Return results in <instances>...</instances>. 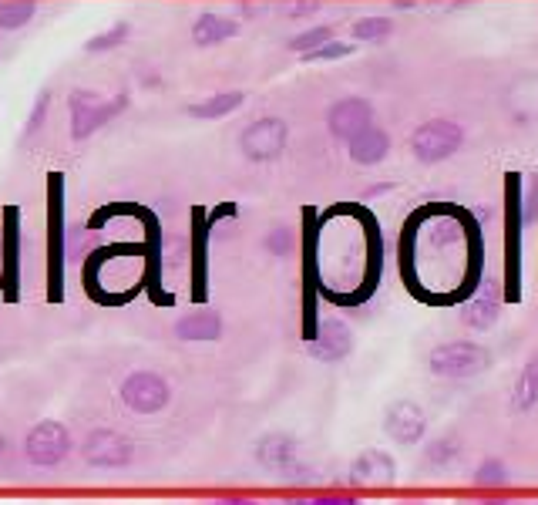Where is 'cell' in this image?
<instances>
[{
  "label": "cell",
  "instance_id": "cell-10",
  "mask_svg": "<svg viewBox=\"0 0 538 505\" xmlns=\"http://www.w3.org/2000/svg\"><path fill=\"white\" fill-rule=\"evenodd\" d=\"M428 364L434 374H441V378H471V374H478L481 367L488 364V354L471 341H448V344L434 347Z\"/></svg>",
  "mask_w": 538,
  "mask_h": 505
},
{
  "label": "cell",
  "instance_id": "cell-18",
  "mask_svg": "<svg viewBox=\"0 0 538 505\" xmlns=\"http://www.w3.org/2000/svg\"><path fill=\"white\" fill-rule=\"evenodd\" d=\"M236 34H239V24L233 21V17L216 14V11H206L192 21V41H196L199 48H216V44L233 41Z\"/></svg>",
  "mask_w": 538,
  "mask_h": 505
},
{
  "label": "cell",
  "instance_id": "cell-32",
  "mask_svg": "<svg viewBox=\"0 0 538 505\" xmlns=\"http://www.w3.org/2000/svg\"><path fill=\"white\" fill-rule=\"evenodd\" d=\"M219 505H256V502H246V499H226V502H219Z\"/></svg>",
  "mask_w": 538,
  "mask_h": 505
},
{
  "label": "cell",
  "instance_id": "cell-17",
  "mask_svg": "<svg viewBox=\"0 0 538 505\" xmlns=\"http://www.w3.org/2000/svg\"><path fill=\"white\" fill-rule=\"evenodd\" d=\"M343 145H347L350 159L357 165H377L387 159V152H391V135H387L380 125H367L364 132H357L354 139H347Z\"/></svg>",
  "mask_w": 538,
  "mask_h": 505
},
{
  "label": "cell",
  "instance_id": "cell-26",
  "mask_svg": "<svg viewBox=\"0 0 538 505\" xmlns=\"http://www.w3.org/2000/svg\"><path fill=\"white\" fill-rule=\"evenodd\" d=\"M48 105H51V91H37V98L31 105V115H27V122H24V135H21L24 145L31 142L37 132H41L44 122H48Z\"/></svg>",
  "mask_w": 538,
  "mask_h": 505
},
{
  "label": "cell",
  "instance_id": "cell-25",
  "mask_svg": "<svg viewBox=\"0 0 538 505\" xmlns=\"http://www.w3.org/2000/svg\"><path fill=\"white\" fill-rule=\"evenodd\" d=\"M394 31L391 17H360V21L350 27V34H354V41H364V44H377V41H387Z\"/></svg>",
  "mask_w": 538,
  "mask_h": 505
},
{
  "label": "cell",
  "instance_id": "cell-29",
  "mask_svg": "<svg viewBox=\"0 0 538 505\" xmlns=\"http://www.w3.org/2000/svg\"><path fill=\"white\" fill-rule=\"evenodd\" d=\"M290 246H293V236H290V229H286V226H276L273 233L266 236V250L273 256H286V253H290Z\"/></svg>",
  "mask_w": 538,
  "mask_h": 505
},
{
  "label": "cell",
  "instance_id": "cell-9",
  "mask_svg": "<svg viewBox=\"0 0 538 505\" xmlns=\"http://www.w3.org/2000/svg\"><path fill=\"white\" fill-rule=\"evenodd\" d=\"M212 216L206 206H192V260H189V277H192V303L209 300V236H212Z\"/></svg>",
  "mask_w": 538,
  "mask_h": 505
},
{
  "label": "cell",
  "instance_id": "cell-23",
  "mask_svg": "<svg viewBox=\"0 0 538 505\" xmlns=\"http://www.w3.org/2000/svg\"><path fill=\"white\" fill-rule=\"evenodd\" d=\"M128 38H132V24L118 21V24L105 27V31H98L95 38H88L85 41V54H111V51L122 48Z\"/></svg>",
  "mask_w": 538,
  "mask_h": 505
},
{
  "label": "cell",
  "instance_id": "cell-15",
  "mask_svg": "<svg viewBox=\"0 0 538 505\" xmlns=\"http://www.w3.org/2000/svg\"><path fill=\"white\" fill-rule=\"evenodd\" d=\"M300 445H296L293 435L286 431H269L256 442V462L269 468V472H290V468L300 462Z\"/></svg>",
  "mask_w": 538,
  "mask_h": 505
},
{
  "label": "cell",
  "instance_id": "cell-19",
  "mask_svg": "<svg viewBox=\"0 0 538 505\" xmlns=\"http://www.w3.org/2000/svg\"><path fill=\"white\" fill-rule=\"evenodd\" d=\"M175 337H179V341H189V344L219 341V337H222V317L216 314V310L199 307L196 314L182 317L179 324H175Z\"/></svg>",
  "mask_w": 538,
  "mask_h": 505
},
{
  "label": "cell",
  "instance_id": "cell-8",
  "mask_svg": "<svg viewBox=\"0 0 538 505\" xmlns=\"http://www.w3.org/2000/svg\"><path fill=\"white\" fill-rule=\"evenodd\" d=\"M461 142H465V132H461V125L448 122V118H434V122H424L411 135V149L417 155V162H424V165L451 159V155L461 149Z\"/></svg>",
  "mask_w": 538,
  "mask_h": 505
},
{
  "label": "cell",
  "instance_id": "cell-31",
  "mask_svg": "<svg viewBox=\"0 0 538 505\" xmlns=\"http://www.w3.org/2000/svg\"><path fill=\"white\" fill-rule=\"evenodd\" d=\"M310 505H357V499H350V495H320Z\"/></svg>",
  "mask_w": 538,
  "mask_h": 505
},
{
  "label": "cell",
  "instance_id": "cell-3",
  "mask_svg": "<svg viewBox=\"0 0 538 505\" xmlns=\"http://www.w3.org/2000/svg\"><path fill=\"white\" fill-rule=\"evenodd\" d=\"M125 213H132L138 223L145 226V280L142 287L148 293V300L155 307H172V293L162 287V223L159 216L148 206H138V202H122Z\"/></svg>",
  "mask_w": 538,
  "mask_h": 505
},
{
  "label": "cell",
  "instance_id": "cell-24",
  "mask_svg": "<svg viewBox=\"0 0 538 505\" xmlns=\"http://www.w3.org/2000/svg\"><path fill=\"white\" fill-rule=\"evenodd\" d=\"M34 0H0V31H21L34 21Z\"/></svg>",
  "mask_w": 538,
  "mask_h": 505
},
{
  "label": "cell",
  "instance_id": "cell-5",
  "mask_svg": "<svg viewBox=\"0 0 538 505\" xmlns=\"http://www.w3.org/2000/svg\"><path fill=\"white\" fill-rule=\"evenodd\" d=\"M0 297L21 303V209L4 206V229H0Z\"/></svg>",
  "mask_w": 538,
  "mask_h": 505
},
{
  "label": "cell",
  "instance_id": "cell-4",
  "mask_svg": "<svg viewBox=\"0 0 538 505\" xmlns=\"http://www.w3.org/2000/svg\"><path fill=\"white\" fill-rule=\"evenodd\" d=\"M286 142H290V125L276 115H266L243 128V135H239V152H243L246 162L266 165L280 159L286 152Z\"/></svg>",
  "mask_w": 538,
  "mask_h": 505
},
{
  "label": "cell",
  "instance_id": "cell-28",
  "mask_svg": "<svg viewBox=\"0 0 538 505\" xmlns=\"http://www.w3.org/2000/svg\"><path fill=\"white\" fill-rule=\"evenodd\" d=\"M347 54H354V48H350L347 41H327V44H320V48H313L310 54H303V61H340V58H347Z\"/></svg>",
  "mask_w": 538,
  "mask_h": 505
},
{
  "label": "cell",
  "instance_id": "cell-21",
  "mask_svg": "<svg viewBox=\"0 0 538 505\" xmlns=\"http://www.w3.org/2000/svg\"><path fill=\"white\" fill-rule=\"evenodd\" d=\"M243 101H246L243 91H219V95L189 105V115L199 118V122H219V118L239 112V108H243Z\"/></svg>",
  "mask_w": 538,
  "mask_h": 505
},
{
  "label": "cell",
  "instance_id": "cell-6",
  "mask_svg": "<svg viewBox=\"0 0 538 505\" xmlns=\"http://www.w3.org/2000/svg\"><path fill=\"white\" fill-rule=\"evenodd\" d=\"M24 455H27V462L37 465V468L61 465L64 458L71 455V431H68V425H61V421H54V418L37 421V425L27 431V438H24Z\"/></svg>",
  "mask_w": 538,
  "mask_h": 505
},
{
  "label": "cell",
  "instance_id": "cell-20",
  "mask_svg": "<svg viewBox=\"0 0 538 505\" xmlns=\"http://www.w3.org/2000/svg\"><path fill=\"white\" fill-rule=\"evenodd\" d=\"M498 310H502V300H498V287L495 283H488L485 290L478 293L475 300L465 307V324L468 327H475V330H488V327H495V320H498Z\"/></svg>",
  "mask_w": 538,
  "mask_h": 505
},
{
  "label": "cell",
  "instance_id": "cell-14",
  "mask_svg": "<svg viewBox=\"0 0 538 505\" xmlns=\"http://www.w3.org/2000/svg\"><path fill=\"white\" fill-rule=\"evenodd\" d=\"M306 344H310V354L317 357V361L333 364L350 354L354 334H350V327L343 324V320H323V324H317V334H313Z\"/></svg>",
  "mask_w": 538,
  "mask_h": 505
},
{
  "label": "cell",
  "instance_id": "cell-16",
  "mask_svg": "<svg viewBox=\"0 0 538 505\" xmlns=\"http://www.w3.org/2000/svg\"><path fill=\"white\" fill-rule=\"evenodd\" d=\"M350 479L360 485H374V489H384L397 479V465L394 458L380 448H367L354 458V468H350Z\"/></svg>",
  "mask_w": 538,
  "mask_h": 505
},
{
  "label": "cell",
  "instance_id": "cell-30",
  "mask_svg": "<svg viewBox=\"0 0 538 505\" xmlns=\"http://www.w3.org/2000/svg\"><path fill=\"white\" fill-rule=\"evenodd\" d=\"M475 482H481V485H498V482H505V465L498 462V458H488V462L475 472Z\"/></svg>",
  "mask_w": 538,
  "mask_h": 505
},
{
  "label": "cell",
  "instance_id": "cell-1",
  "mask_svg": "<svg viewBox=\"0 0 538 505\" xmlns=\"http://www.w3.org/2000/svg\"><path fill=\"white\" fill-rule=\"evenodd\" d=\"M44 253H48V300H64V260H68V226H64V172H48V192H44Z\"/></svg>",
  "mask_w": 538,
  "mask_h": 505
},
{
  "label": "cell",
  "instance_id": "cell-12",
  "mask_svg": "<svg viewBox=\"0 0 538 505\" xmlns=\"http://www.w3.org/2000/svg\"><path fill=\"white\" fill-rule=\"evenodd\" d=\"M367 125H374V105H370L367 98L350 95V98H340L330 105L327 128H330L333 139L347 142V139H354L357 132H364Z\"/></svg>",
  "mask_w": 538,
  "mask_h": 505
},
{
  "label": "cell",
  "instance_id": "cell-11",
  "mask_svg": "<svg viewBox=\"0 0 538 505\" xmlns=\"http://www.w3.org/2000/svg\"><path fill=\"white\" fill-rule=\"evenodd\" d=\"M81 452H85V462L95 468H125V465H132L135 445L115 428H95L85 438Z\"/></svg>",
  "mask_w": 538,
  "mask_h": 505
},
{
  "label": "cell",
  "instance_id": "cell-27",
  "mask_svg": "<svg viewBox=\"0 0 538 505\" xmlns=\"http://www.w3.org/2000/svg\"><path fill=\"white\" fill-rule=\"evenodd\" d=\"M333 38V27H306V31H300L296 38L290 41V48L293 51H300V54H310L313 48H320V44H327Z\"/></svg>",
  "mask_w": 538,
  "mask_h": 505
},
{
  "label": "cell",
  "instance_id": "cell-13",
  "mask_svg": "<svg viewBox=\"0 0 538 505\" xmlns=\"http://www.w3.org/2000/svg\"><path fill=\"white\" fill-rule=\"evenodd\" d=\"M384 431L397 445H417L428 431V418L414 401H394L384 415Z\"/></svg>",
  "mask_w": 538,
  "mask_h": 505
},
{
  "label": "cell",
  "instance_id": "cell-2",
  "mask_svg": "<svg viewBox=\"0 0 538 505\" xmlns=\"http://www.w3.org/2000/svg\"><path fill=\"white\" fill-rule=\"evenodd\" d=\"M128 108V95L118 91L111 98H101L98 91H85V88H74L68 95V115H71V139L74 142H85L98 128H105L108 122H115Z\"/></svg>",
  "mask_w": 538,
  "mask_h": 505
},
{
  "label": "cell",
  "instance_id": "cell-22",
  "mask_svg": "<svg viewBox=\"0 0 538 505\" xmlns=\"http://www.w3.org/2000/svg\"><path fill=\"white\" fill-rule=\"evenodd\" d=\"M512 404L515 411H532L538 404V357H532V361L522 367V374H518L512 388Z\"/></svg>",
  "mask_w": 538,
  "mask_h": 505
},
{
  "label": "cell",
  "instance_id": "cell-7",
  "mask_svg": "<svg viewBox=\"0 0 538 505\" xmlns=\"http://www.w3.org/2000/svg\"><path fill=\"white\" fill-rule=\"evenodd\" d=\"M118 394H122L125 408L135 411V415H159V411L169 408V401H172L169 381L155 371L128 374V378L122 381V388H118Z\"/></svg>",
  "mask_w": 538,
  "mask_h": 505
}]
</instances>
